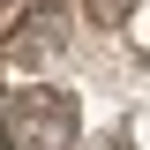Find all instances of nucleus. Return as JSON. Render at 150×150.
<instances>
[{
  "label": "nucleus",
  "mask_w": 150,
  "mask_h": 150,
  "mask_svg": "<svg viewBox=\"0 0 150 150\" xmlns=\"http://www.w3.org/2000/svg\"><path fill=\"white\" fill-rule=\"evenodd\" d=\"M135 8H143V0H83V15H90L98 30H120V23H128Z\"/></svg>",
  "instance_id": "f03ea898"
},
{
  "label": "nucleus",
  "mask_w": 150,
  "mask_h": 150,
  "mask_svg": "<svg viewBox=\"0 0 150 150\" xmlns=\"http://www.w3.org/2000/svg\"><path fill=\"white\" fill-rule=\"evenodd\" d=\"M0 105H8V98H0Z\"/></svg>",
  "instance_id": "7ed1b4c3"
},
{
  "label": "nucleus",
  "mask_w": 150,
  "mask_h": 150,
  "mask_svg": "<svg viewBox=\"0 0 150 150\" xmlns=\"http://www.w3.org/2000/svg\"><path fill=\"white\" fill-rule=\"evenodd\" d=\"M75 135H83V98L68 83L8 90V105H0V143L8 150H75Z\"/></svg>",
  "instance_id": "f257e3e1"
}]
</instances>
